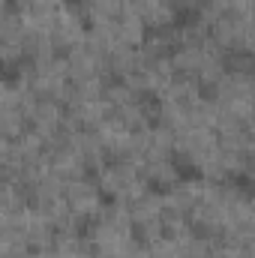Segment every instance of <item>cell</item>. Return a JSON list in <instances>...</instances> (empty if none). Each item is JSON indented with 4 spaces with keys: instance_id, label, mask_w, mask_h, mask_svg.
I'll return each mask as SVG.
<instances>
[{
    "instance_id": "cell-1",
    "label": "cell",
    "mask_w": 255,
    "mask_h": 258,
    "mask_svg": "<svg viewBox=\"0 0 255 258\" xmlns=\"http://www.w3.org/2000/svg\"><path fill=\"white\" fill-rule=\"evenodd\" d=\"M144 180L156 192H171L183 177H180V168H177V162L171 156V159H150L147 168H144Z\"/></svg>"
}]
</instances>
